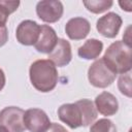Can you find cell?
<instances>
[{
  "label": "cell",
  "mask_w": 132,
  "mask_h": 132,
  "mask_svg": "<svg viewBox=\"0 0 132 132\" xmlns=\"http://www.w3.org/2000/svg\"><path fill=\"white\" fill-rule=\"evenodd\" d=\"M59 119L71 129L88 127L97 119V110L90 99H80L74 103H65L58 108Z\"/></svg>",
  "instance_id": "6da1fadb"
},
{
  "label": "cell",
  "mask_w": 132,
  "mask_h": 132,
  "mask_svg": "<svg viewBox=\"0 0 132 132\" xmlns=\"http://www.w3.org/2000/svg\"><path fill=\"white\" fill-rule=\"evenodd\" d=\"M29 76L32 86L42 93L53 91L57 86L59 77L55 64L48 59L33 62L29 69Z\"/></svg>",
  "instance_id": "7a4b0ae2"
},
{
  "label": "cell",
  "mask_w": 132,
  "mask_h": 132,
  "mask_svg": "<svg viewBox=\"0 0 132 132\" xmlns=\"http://www.w3.org/2000/svg\"><path fill=\"white\" fill-rule=\"evenodd\" d=\"M102 59L116 74L130 72L132 68L131 46L122 40H117L107 47Z\"/></svg>",
  "instance_id": "3957f363"
},
{
  "label": "cell",
  "mask_w": 132,
  "mask_h": 132,
  "mask_svg": "<svg viewBox=\"0 0 132 132\" xmlns=\"http://www.w3.org/2000/svg\"><path fill=\"white\" fill-rule=\"evenodd\" d=\"M116 76L117 74L110 70L102 58L93 62L88 70V79L96 88L103 89L110 86L114 81Z\"/></svg>",
  "instance_id": "277c9868"
},
{
  "label": "cell",
  "mask_w": 132,
  "mask_h": 132,
  "mask_svg": "<svg viewBox=\"0 0 132 132\" xmlns=\"http://www.w3.org/2000/svg\"><path fill=\"white\" fill-rule=\"evenodd\" d=\"M25 111L18 106H7L0 111V126L8 132H25L24 125Z\"/></svg>",
  "instance_id": "5b68a950"
},
{
  "label": "cell",
  "mask_w": 132,
  "mask_h": 132,
  "mask_svg": "<svg viewBox=\"0 0 132 132\" xmlns=\"http://www.w3.org/2000/svg\"><path fill=\"white\" fill-rule=\"evenodd\" d=\"M64 7L61 1L42 0L36 5V13L38 18L45 23H56L63 15Z\"/></svg>",
  "instance_id": "8992f818"
},
{
  "label": "cell",
  "mask_w": 132,
  "mask_h": 132,
  "mask_svg": "<svg viewBox=\"0 0 132 132\" xmlns=\"http://www.w3.org/2000/svg\"><path fill=\"white\" fill-rule=\"evenodd\" d=\"M40 34V25L35 21L25 20L19 24L15 30L16 40L23 45H34Z\"/></svg>",
  "instance_id": "52a82bcc"
},
{
  "label": "cell",
  "mask_w": 132,
  "mask_h": 132,
  "mask_svg": "<svg viewBox=\"0 0 132 132\" xmlns=\"http://www.w3.org/2000/svg\"><path fill=\"white\" fill-rule=\"evenodd\" d=\"M24 125L30 132H43L50 125V118L39 108L27 109L24 113Z\"/></svg>",
  "instance_id": "ba28073f"
},
{
  "label": "cell",
  "mask_w": 132,
  "mask_h": 132,
  "mask_svg": "<svg viewBox=\"0 0 132 132\" xmlns=\"http://www.w3.org/2000/svg\"><path fill=\"white\" fill-rule=\"evenodd\" d=\"M122 18L116 12H107L99 18L96 23L97 31L106 38H114L120 32L122 26Z\"/></svg>",
  "instance_id": "9c48e42d"
},
{
  "label": "cell",
  "mask_w": 132,
  "mask_h": 132,
  "mask_svg": "<svg viewBox=\"0 0 132 132\" xmlns=\"http://www.w3.org/2000/svg\"><path fill=\"white\" fill-rule=\"evenodd\" d=\"M71 59L72 52L69 41L64 38H59L55 48L48 54V60L52 61L55 66L64 67L70 63Z\"/></svg>",
  "instance_id": "30bf717a"
},
{
  "label": "cell",
  "mask_w": 132,
  "mask_h": 132,
  "mask_svg": "<svg viewBox=\"0 0 132 132\" xmlns=\"http://www.w3.org/2000/svg\"><path fill=\"white\" fill-rule=\"evenodd\" d=\"M91 31L90 22L81 16L70 19L65 26L67 36L72 40H81L88 36Z\"/></svg>",
  "instance_id": "8fae6325"
},
{
  "label": "cell",
  "mask_w": 132,
  "mask_h": 132,
  "mask_svg": "<svg viewBox=\"0 0 132 132\" xmlns=\"http://www.w3.org/2000/svg\"><path fill=\"white\" fill-rule=\"evenodd\" d=\"M58 36L56 31L48 25L40 26V34L38 40L34 44L35 50L42 54H50L58 42Z\"/></svg>",
  "instance_id": "7c38bea8"
},
{
  "label": "cell",
  "mask_w": 132,
  "mask_h": 132,
  "mask_svg": "<svg viewBox=\"0 0 132 132\" xmlns=\"http://www.w3.org/2000/svg\"><path fill=\"white\" fill-rule=\"evenodd\" d=\"M94 105L96 107V110L105 117L113 116L119 110L118 99L111 93L106 92V91H104L96 96Z\"/></svg>",
  "instance_id": "4fadbf2b"
},
{
  "label": "cell",
  "mask_w": 132,
  "mask_h": 132,
  "mask_svg": "<svg viewBox=\"0 0 132 132\" xmlns=\"http://www.w3.org/2000/svg\"><path fill=\"white\" fill-rule=\"evenodd\" d=\"M103 50V43L99 39L91 38L88 39L77 50V55L85 60L97 59Z\"/></svg>",
  "instance_id": "5bb4252c"
},
{
  "label": "cell",
  "mask_w": 132,
  "mask_h": 132,
  "mask_svg": "<svg viewBox=\"0 0 132 132\" xmlns=\"http://www.w3.org/2000/svg\"><path fill=\"white\" fill-rule=\"evenodd\" d=\"M82 3L85 7L93 13H102L108 10L113 4L111 0H89L84 1Z\"/></svg>",
  "instance_id": "9a60e30c"
},
{
  "label": "cell",
  "mask_w": 132,
  "mask_h": 132,
  "mask_svg": "<svg viewBox=\"0 0 132 132\" xmlns=\"http://www.w3.org/2000/svg\"><path fill=\"white\" fill-rule=\"evenodd\" d=\"M90 132H118V130L112 121L108 119H100L91 126Z\"/></svg>",
  "instance_id": "2e32d148"
},
{
  "label": "cell",
  "mask_w": 132,
  "mask_h": 132,
  "mask_svg": "<svg viewBox=\"0 0 132 132\" xmlns=\"http://www.w3.org/2000/svg\"><path fill=\"white\" fill-rule=\"evenodd\" d=\"M118 88L120 90V92L131 98V75H130V72H127V73H124V74H121V76L119 77V80H118Z\"/></svg>",
  "instance_id": "e0dca14e"
},
{
  "label": "cell",
  "mask_w": 132,
  "mask_h": 132,
  "mask_svg": "<svg viewBox=\"0 0 132 132\" xmlns=\"http://www.w3.org/2000/svg\"><path fill=\"white\" fill-rule=\"evenodd\" d=\"M20 5V1H5L0 0V6H2L9 14L14 12Z\"/></svg>",
  "instance_id": "ac0fdd59"
},
{
  "label": "cell",
  "mask_w": 132,
  "mask_h": 132,
  "mask_svg": "<svg viewBox=\"0 0 132 132\" xmlns=\"http://www.w3.org/2000/svg\"><path fill=\"white\" fill-rule=\"evenodd\" d=\"M43 132H68L65 127L58 123H51V125Z\"/></svg>",
  "instance_id": "d6986e66"
},
{
  "label": "cell",
  "mask_w": 132,
  "mask_h": 132,
  "mask_svg": "<svg viewBox=\"0 0 132 132\" xmlns=\"http://www.w3.org/2000/svg\"><path fill=\"white\" fill-rule=\"evenodd\" d=\"M8 40V30L6 26L0 27V47L3 46Z\"/></svg>",
  "instance_id": "ffe728a7"
},
{
  "label": "cell",
  "mask_w": 132,
  "mask_h": 132,
  "mask_svg": "<svg viewBox=\"0 0 132 132\" xmlns=\"http://www.w3.org/2000/svg\"><path fill=\"white\" fill-rule=\"evenodd\" d=\"M8 16H9V13L2 6H0V27L6 26V22L8 20Z\"/></svg>",
  "instance_id": "44dd1931"
},
{
  "label": "cell",
  "mask_w": 132,
  "mask_h": 132,
  "mask_svg": "<svg viewBox=\"0 0 132 132\" xmlns=\"http://www.w3.org/2000/svg\"><path fill=\"white\" fill-rule=\"evenodd\" d=\"M119 5L122 7L123 10H126L128 12L132 11V2L131 1H120L119 2Z\"/></svg>",
  "instance_id": "7402d4cb"
},
{
  "label": "cell",
  "mask_w": 132,
  "mask_h": 132,
  "mask_svg": "<svg viewBox=\"0 0 132 132\" xmlns=\"http://www.w3.org/2000/svg\"><path fill=\"white\" fill-rule=\"evenodd\" d=\"M5 81H6V78H5L4 71L0 68V91H2V89L4 88V86H5Z\"/></svg>",
  "instance_id": "603a6c76"
},
{
  "label": "cell",
  "mask_w": 132,
  "mask_h": 132,
  "mask_svg": "<svg viewBox=\"0 0 132 132\" xmlns=\"http://www.w3.org/2000/svg\"><path fill=\"white\" fill-rule=\"evenodd\" d=\"M0 132H8L4 127H2V126H0Z\"/></svg>",
  "instance_id": "cb8c5ba5"
}]
</instances>
